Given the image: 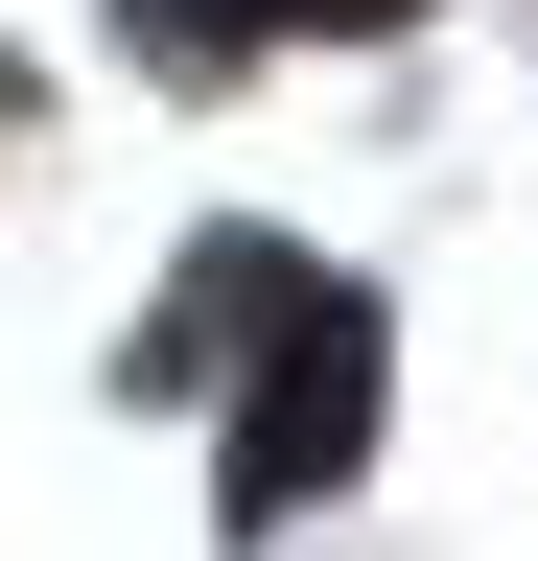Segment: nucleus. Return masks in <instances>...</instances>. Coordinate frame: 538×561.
Wrapping results in <instances>:
<instances>
[{"instance_id":"f257e3e1","label":"nucleus","mask_w":538,"mask_h":561,"mask_svg":"<svg viewBox=\"0 0 538 561\" xmlns=\"http://www.w3.org/2000/svg\"><path fill=\"white\" fill-rule=\"evenodd\" d=\"M352 445H375V305L282 257V305H257V421H234V515L282 538L305 491H352Z\"/></svg>"},{"instance_id":"f03ea898","label":"nucleus","mask_w":538,"mask_h":561,"mask_svg":"<svg viewBox=\"0 0 538 561\" xmlns=\"http://www.w3.org/2000/svg\"><path fill=\"white\" fill-rule=\"evenodd\" d=\"M257 24H398V0H141V47H164V70H234Z\"/></svg>"},{"instance_id":"7ed1b4c3","label":"nucleus","mask_w":538,"mask_h":561,"mask_svg":"<svg viewBox=\"0 0 538 561\" xmlns=\"http://www.w3.org/2000/svg\"><path fill=\"white\" fill-rule=\"evenodd\" d=\"M0 140H24V70H0Z\"/></svg>"}]
</instances>
